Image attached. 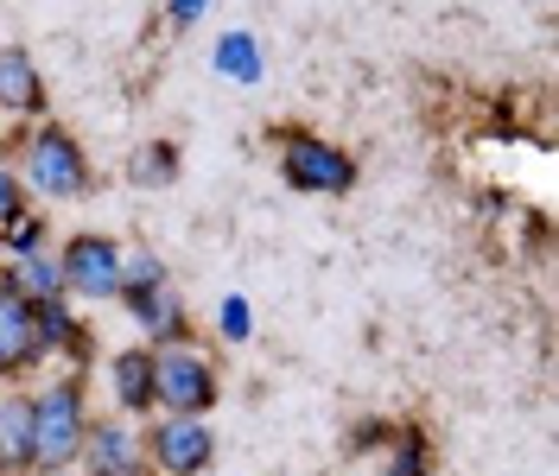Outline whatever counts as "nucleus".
Instances as JSON below:
<instances>
[{
	"label": "nucleus",
	"instance_id": "nucleus-1",
	"mask_svg": "<svg viewBox=\"0 0 559 476\" xmlns=\"http://www.w3.org/2000/svg\"><path fill=\"white\" fill-rule=\"evenodd\" d=\"M83 432H90V413H83V381H58L33 394V451L26 464L45 476H58L64 464H76L83 451Z\"/></svg>",
	"mask_w": 559,
	"mask_h": 476
},
{
	"label": "nucleus",
	"instance_id": "nucleus-2",
	"mask_svg": "<svg viewBox=\"0 0 559 476\" xmlns=\"http://www.w3.org/2000/svg\"><path fill=\"white\" fill-rule=\"evenodd\" d=\"M153 407H166L173 419H204L216 407V369L191 349H159L153 356Z\"/></svg>",
	"mask_w": 559,
	"mask_h": 476
},
{
	"label": "nucleus",
	"instance_id": "nucleus-3",
	"mask_svg": "<svg viewBox=\"0 0 559 476\" xmlns=\"http://www.w3.org/2000/svg\"><path fill=\"white\" fill-rule=\"evenodd\" d=\"M280 178L293 191H318V198H344L356 185V159L331 140H312V134H280Z\"/></svg>",
	"mask_w": 559,
	"mask_h": 476
},
{
	"label": "nucleus",
	"instance_id": "nucleus-4",
	"mask_svg": "<svg viewBox=\"0 0 559 476\" xmlns=\"http://www.w3.org/2000/svg\"><path fill=\"white\" fill-rule=\"evenodd\" d=\"M26 185L45 191V198H58V204L83 198V191H90V159H83V146H76L64 128H38V134L26 140Z\"/></svg>",
	"mask_w": 559,
	"mask_h": 476
},
{
	"label": "nucleus",
	"instance_id": "nucleus-5",
	"mask_svg": "<svg viewBox=\"0 0 559 476\" xmlns=\"http://www.w3.org/2000/svg\"><path fill=\"white\" fill-rule=\"evenodd\" d=\"M121 248L108 236H70L58 267H64V293H83V299H121Z\"/></svg>",
	"mask_w": 559,
	"mask_h": 476
},
{
	"label": "nucleus",
	"instance_id": "nucleus-6",
	"mask_svg": "<svg viewBox=\"0 0 559 476\" xmlns=\"http://www.w3.org/2000/svg\"><path fill=\"white\" fill-rule=\"evenodd\" d=\"M146 464L166 476H204L216 464V439H210L204 419H159L153 432H146Z\"/></svg>",
	"mask_w": 559,
	"mask_h": 476
},
{
	"label": "nucleus",
	"instance_id": "nucleus-7",
	"mask_svg": "<svg viewBox=\"0 0 559 476\" xmlns=\"http://www.w3.org/2000/svg\"><path fill=\"white\" fill-rule=\"evenodd\" d=\"M26 362H38V318L0 273V374L26 369Z\"/></svg>",
	"mask_w": 559,
	"mask_h": 476
},
{
	"label": "nucleus",
	"instance_id": "nucleus-8",
	"mask_svg": "<svg viewBox=\"0 0 559 476\" xmlns=\"http://www.w3.org/2000/svg\"><path fill=\"white\" fill-rule=\"evenodd\" d=\"M76 457L90 464V476H146V451L134 444L128 426H90Z\"/></svg>",
	"mask_w": 559,
	"mask_h": 476
},
{
	"label": "nucleus",
	"instance_id": "nucleus-9",
	"mask_svg": "<svg viewBox=\"0 0 559 476\" xmlns=\"http://www.w3.org/2000/svg\"><path fill=\"white\" fill-rule=\"evenodd\" d=\"M121 299L134 306V318L153 331V337H166V343H185V337H191V324H185V306H178L173 279H159V286H128Z\"/></svg>",
	"mask_w": 559,
	"mask_h": 476
},
{
	"label": "nucleus",
	"instance_id": "nucleus-10",
	"mask_svg": "<svg viewBox=\"0 0 559 476\" xmlns=\"http://www.w3.org/2000/svg\"><path fill=\"white\" fill-rule=\"evenodd\" d=\"M0 108L7 115H38L45 108V76L20 45H0Z\"/></svg>",
	"mask_w": 559,
	"mask_h": 476
},
{
	"label": "nucleus",
	"instance_id": "nucleus-11",
	"mask_svg": "<svg viewBox=\"0 0 559 476\" xmlns=\"http://www.w3.org/2000/svg\"><path fill=\"white\" fill-rule=\"evenodd\" d=\"M108 381H115V401L128 413H146L153 407V349H121L108 362Z\"/></svg>",
	"mask_w": 559,
	"mask_h": 476
},
{
	"label": "nucleus",
	"instance_id": "nucleus-12",
	"mask_svg": "<svg viewBox=\"0 0 559 476\" xmlns=\"http://www.w3.org/2000/svg\"><path fill=\"white\" fill-rule=\"evenodd\" d=\"M7 286H13L26 306H58V299H64V267L45 261V254H26L20 273H7Z\"/></svg>",
	"mask_w": 559,
	"mask_h": 476
},
{
	"label": "nucleus",
	"instance_id": "nucleus-13",
	"mask_svg": "<svg viewBox=\"0 0 559 476\" xmlns=\"http://www.w3.org/2000/svg\"><path fill=\"white\" fill-rule=\"evenodd\" d=\"M33 451V401L26 394H0V457L7 471H20Z\"/></svg>",
	"mask_w": 559,
	"mask_h": 476
},
{
	"label": "nucleus",
	"instance_id": "nucleus-14",
	"mask_svg": "<svg viewBox=\"0 0 559 476\" xmlns=\"http://www.w3.org/2000/svg\"><path fill=\"white\" fill-rule=\"evenodd\" d=\"M128 178H134L140 191H166V185H178V146L173 140H146V146H134Z\"/></svg>",
	"mask_w": 559,
	"mask_h": 476
},
{
	"label": "nucleus",
	"instance_id": "nucleus-15",
	"mask_svg": "<svg viewBox=\"0 0 559 476\" xmlns=\"http://www.w3.org/2000/svg\"><path fill=\"white\" fill-rule=\"evenodd\" d=\"M216 70H223L229 83H261V45L248 33H223L216 38Z\"/></svg>",
	"mask_w": 559,
	"mask_h": 476
},
{
	"label": "nucleus",
	"instance_id": "nucleus-16",
	"mask_svg": "<svg viewBox=\"0 0 559 476\" xmlns=\"http://www.w3.org/2000/svg\"><path fill=\"white\" fill-rule=\"evenodd\" d=\"M0 241H7L13 254H38V241H45V223L20 210V216H7V223H0Z\"/></svg>",
	"mask_w": 559,
	"mask_h": 476
},
{
	"label": "nucleus",
	"instance_id": "nucleus-17",
	"mask_svg": "<svg viewBox=\"0 0 559 476\" xmlns=\"http://www.w3.org/2000/svg\"><path fill=\"white\" fill-rule=\"evenodd\" d=\"M216 324H223V337H229V343H242L248 337V299H223Z\"/></svg>",
	"mask_w": 559,
	"mask_h": 476
},
{
	"label": "nucleus",
	"instance_id": "nucleus-18",
	"mask_svg": "<svg viewBox=\"0 0 559 476\" xmlns=\"http://www.w3.org/2000/svg\"><path fill=\"white\" fill-rule=\"evenodd\" d=\"M20 210H26V185L0 166V223H7V216H20Z\"/></svg>",
	"mask_w": 559,
	"mask_h": 476
},
{
	"label": "nucleus",
	"instance_id": "nucleus-19",
	"mask_svg": "<svg viewBox=\"0 0 559 476\" xmlns=\"http://www.w3.org/2000/svg\"><path fill=\"white\" fill-rule=\"evenodd\" d=\"M204 13H210V0H173V7H166V26H173V33H185V26H198Z\"/></svg>",
	"mask_w": 559,
	"mask_h": 476
},
{
	"label": "nucleus",
	"instance_id": "nucleus-20",
	"mask_svg": "<svg viewBox=\"0 0 559 476\" xmlns=\"http://www.w3.org/2000/svg\"><path fill=\"white\" fill-rule=\"evenodd\" d=\"M0 476H13V471H7V457H0Z\"/></svg>",
	"mask_w": 559,
	"mask_h": 476
},
{
	"label": "nucleus",
	"instance_id": "nucleus-21",
	"mask_svg": "<svg viewBox=\"0 0 559 476\" xmlns=\"http://www.w3.org/2000/svg\"><path fill=\"white\" fill-rule=\"evenodd\" d=\"M382 476H401V471H382Z\"/></svg>",
	"mask_w": 559,
	"mask_h": 476
}]
</instances>
